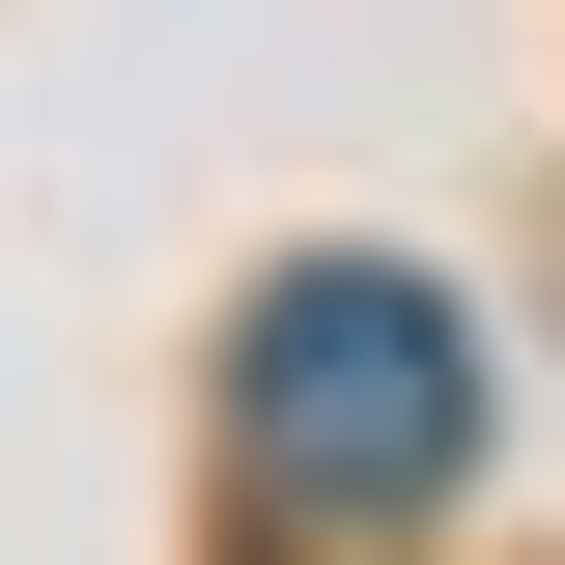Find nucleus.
Listing matches in <instances>:
<instances>
[{
	"label": "nucleus",
	"instance_id": "nucleus-1",
	"mask_svg": "<svg viewBox=\"0 0 565 565\" xmlns=\"http://www.w3.org/2000/svg\"><path fill=\"white\" fill-rule=\"evenodd\" d=\"M226 424H255V481H282V509H424L452 452H481V340H452L396 255H311V282H255Z\"/></svg>",
	"mask_w": 565,
	"mask_h": 565
}]
</instances>
